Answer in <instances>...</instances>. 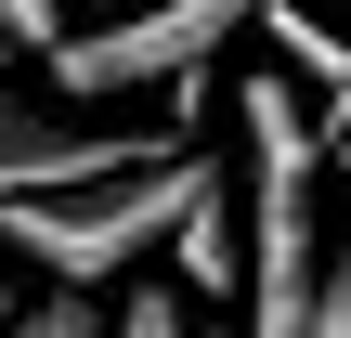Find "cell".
Returning a JSON list of instances; mask_svg holds the SVG:
<instances>
[{"mask_svg": "<svg viewBox=\"0 0 351 338\" xmlns=\"http://www.w3.org/2000/svg\"><path fill=\"white\" fill-rule=\"evenodd\" d=\"M313 182H326V130L287 78H247L234 91V208H247V338H300L313 326V287H326V248H313Z\"/></svg>", "mask_w": 351, "mask_h": 338, "instance_id": "cell-1", "label": "cell"}, {"mask_svg": "<svg viewBox=\"0 0 351 338\" xmlns=\"http://www.w3.org/2000/svg\"><path fill=\"white\" fill-rule=\"evenodd\" d=\"M182 208H195V156H156V169L91 182V195H26V208H0V248L39 261L65 300H91V287H130V274L182 234Z\"/></svg>", "mask_w": 351, "mask_h": 338, "instance_id": "cell-2", "label": "cell"}, {"mask_svg": "<svg viewBox=\"0 0 351 338\" xmlns=\"http://www.w3.org/2000/svg\"><path fill=\"white\" fill-rule=\"evenodd\" d=\"M247 26H261V0H130V13H104V26H65V39L39 52V78L78 91V104H195L208 65H221Z\"/></svg>", "mask_w": 351, "mask_h": 338, "instance_id": "cell-3", "label": "cell"}, {"mask_svg": "<svg viewBox=\"0 0 351 338\" xmlns=\"http://www.w3.org/2000/svg\"><path fill=\"white\" fill-rule=\"evenodd\" d=\"M156 156H182V130H104V117H78V104H39V91H13L0 78V208H26V195H91V182H117V169H156Z\"/></svg>", "mask_w": 351, "mask_h": 338, "instance_id": "cell-4", "label": "cell"}, {"mask_svg": "<svg viewBox=\"0 0 351 338\" xmlns=\"http://www.w3.org/2000/svg\"><path fill=\"white\" fill-rule=\"evenodd\" d=\"M182 287L195 300H247V208H234V169H208L195 156V208H182Z\"/></svg>", "mask_w": 351, "mask_h": 338, "instance_id": "cell-5", "label": "cell"}, {"mask_svg": "<svg viewBox=\"0 0 351 338\" xmlns=\"http://www.w3.org/2000/svg\"><path fill=\"white\" fill-rule=\"evenodd\" d=\"M104 338H195V300H182V287H143V274H130V287L104 300Z\"/></svg>", "mask_w": 351, "mask_h": 338, "instance_id": "cell-6", "label": "cell"}, {"mask_svg": "<svg viewBox=\"0 0 351 338\" xmlns=\"http://www.w3.org/2000/svg\"><path fill=\"white\" fill-rule=\"evenodd\" d=\"M65 39V0H0V52H52Z\"/></svg>", "mask_w": 351, "mask_h": 338, "instance_id": "cell-7", "label": "cell"}, {"mask_svg": "<svg viewBox=\"0 0 351 338\" xmlns=\"http://www.w3.org/2000/svg\"><path fill=\"white\" fill-rule=\"evenodd\" d=\"M13 338H104V313H91V300H65V287H52V300H26V326Z\"/></svg>", "mask_w": 351, "mask_h": 338, "instance_id": "cell-8", "label": "cell"}, {"mask_svg": "<svg viewBox=\"0 0 351 338\" xmlns=\"http://www.w3.org/2000/svg\"><path fill=\"white\" fill-rule=\"evenodd\" d=\"M13 326H26V287H0V338H13Z\"/></svg>", "mask_w": 351, "mask_h": 338, "instance_id": "cell-9", "label": "cell"}, {"mask_svg": "<svg viewBox=\"0 0 351 338\" xmlns=\"http://www.w3.org/2000/svg\"><path fill=\"white\" fill-rule=\"evenodd\" d=\"M326 156H351V130H339V143H326Z\"/></svg>", "mask_w": 351, "mask_h": 338, "instance_id": "cell-10", "label": "cell"}, {"mask_svg": "<svg viewBox=\"0 0 351 338\" xmlns=\"http://www.w3.org/2000/svg\"><path fill=\"white\" fill-rule=\"evenodd\" d=\"M221 338H247V326H221Z\"/></svg>", "mask_w": 351, "mask_h": 338, "instance_id": "cell-11", "label": "cell"}, {"mask_svg": "<svg viewBox=\"0 0 351 338\" xmlns=\"http://www.w3.org/2000/svg\"><path fill=\"white\" fill-rule=\"evenodd\" d=\"M0 65H13V52H0Z\"/></svg>", "mask_w": 351, "mask_h": 338, "instance_id": "cell-12", "label": "cell"}]
</instances>
